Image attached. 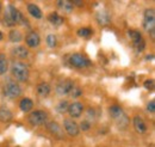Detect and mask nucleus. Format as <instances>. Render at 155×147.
<instances>
[{"label": "nucleus", "mask_w": 155, "mask_h": 147, "mask_svg": "<svg viewBox=\"0 0 155 147\" xmlns=\"http://www.w3.org/2000/svg\"><path fill=\"white\" fill-rule=\"evenodd\" d=\"M11 73L19 81H26L30 75L29 67L24 62H15L11 67Z\"/></svg>", "instance_id": "nucleus-1"}, {"label": "nucleus", "mask_w": 155, "mask_h": 147, "mask_svg": "<svg viewBox=\"0 0 155 147\" xmlns=\"http://www.w3.org/2000/svg\"><path fill=\"white\" fill-rule=\"evenodd\" d=\"M48 114L43 110H35L29 115V122L32 126H42L47 122Z\"/></svg>", "instance_id": "nucleus-2"}, {"label": "nucleus", "mask_w": 155, "mask_h": 147, "mask_svg": "<svg viewBox=\"0 0 155 147\" xmlns=\"http://www.w3.org/2000/svg\"><path fill=\"white\" fill-rule=\"evenodd\" d=\"M143 28L149 32L155 30V11L153 9H148L144 11V19H143Z\"/></svg>", "instance_id": "nucleus-3"}, {"label": "nucleus", "mask_w": 155, "mask_h": 147, "mask_svg": "<svg viewBox=\"0 0 155 147\" xmlns=\"http://www.w3.org/2000/svg\"><path fill=\"white\" fill-rule=\"evenodd\" d=\"M69 63L77 68H86L91 65L90 60L81 54H73L69 57Z\"/></svg>", "instance_id": "nucleus-4"}, {"label": "nucleus", "mask_w": 155, "mask_h": 147, "mask_svg": "<svg viewBox=\"0 0 155 147\" xmlns=\"http://www.w3.org/2000/svg\"><path fill=\"white\" fill-rule=\"evenodd\" d=\"M20 93H21V89L16 83H8L4 87V94L8 98H17L20 96Z\"/></svg>", "instance_id": "nucleus-5"}, {"label": "nucleus", "mask_w": 155, "mask_h": 147, "mask_svg": "<svg viewBox=\"0 0 155 147\" xmlns=\"http://www.w3.org/2000/svg\"><path fill=\"white\" fill-rule=\"evenodd\" d=\"M6 12L8 13L10 18L12 19L13 24H18V23H21V22L24 20V18H23V15L20 13L19 10H17V9H16L15 6H12V5H8V6H7Z\"/></svg>", "instance_id": "nucleus-6"}, {"label": "nucleus", "mask_w": 155, "mask_h": 147, "mask_svg": "<svg viewBox=\"0 0 155 147\" xmlns=\"http://www.w3.org/2000/svg\"><path fill=\"white\" fill-rule=\"evenodd\" d=\"M73 87H74V83L72 80L67 79V80H63L62 83L58 84V87H56V92L58 94H68V93H71Z\"/></svg>", "instance_id": "nucleus-7"}, {"label": "nucleus", "mask_w": 155, "mask_h": 147, "mask_svg": "<svg viewBox=\"0 0 155 147\" xmlns=\"http://www.w3.org/2000/svg\"><path fill=\"white\" fill-rule=\"evenodd\" d=\"M63 126L66 132L71 135V136H77L79 134V126L73 121V120H69V118H66L63 121Z\"/></svg>", "instance_id": "nucleus-8"}, {"label": "nucleus", "mask_w": 155, "mask_h": 147, "mask_svg": "<svg viewBox=\"0 0 155 147\" xmlns=\"http://www.w3.org/2000/svg\"><path fill=\"white\" fill-rule=\"evenodd\" d=\"M82 111H84V107L80 102H75V103H72L71 105H68V112L72 117H80Z\"/></svg>", "instance_id": "nucleus-9"}, {"label": "nucleus", "mask_w": 155, "mask_h": 147, "mask_svg": "<svg viewBox=\"0 0 155 147\" xmlns=\"http://www.w3.org/2000/svg\"><path fill=\"white\" fill-rule=\"evenodd\" d=\"M25 41H26V44H28L29 47H31V48L38 47L39 43H41V38H39L37 32H30V34L26 36Z\"/></svg>", "instance_id": "nucleus-10"}, {"label": "nucleus", "mask_w": 155, "mask_h": 147, "mask_svg": "<svg viewBox=\"0 0 155 147\" xmlns=\"http://www.w3.org/2000/svg\"><path fill=\"white\" fill-rule=\"evenodd\" d=\"M47 129L51 133V134H54L55 136H58V138H63V130H62V128L58 126V122H49L48 125H47Z\"/></svg>", "instance_id": "nucleus-11"}, {"label": "nucleus", "mask_w": 155, "mask_h": 147, "mask_svg": "<svg viewBox=\"0 0 155 147\" xmlns=\"http://www.w3.org/2000/svg\"><path fill=\"white\" fill-rule=\"evenodd\" d=\"M133 123H134V128L137 133H140V134H143V133H146V130H147V126H146V123H144V121H143V118L142 117H140V116H135L134 117V120H133Z\"/></svg>", "instance_id": "nucleus-12"}, {"label": "nucleus", "mask_w": 155, "mask_h": 147, "mask_svg": "<svg viewBox=\"0 0 155 147\" xmlns=\"http://www.w3.org/2000/svg\"><path fill=\"white\" fill-rule=\"evenodd\" d=\"M96 18H97V22L100 25H109L110 22H111V16L106 11H101V12L97 13V17Z\"/></svg>", "instance_id": "nucleus-13"}, {"label": "nucleus", "mask_w": 155, "mask_h": 147, "mask_svg": "<svg viewBox=\"0 0 155 147\" xmlns=\"http://www.w3.org/2000/svg\"><path fill=\"white\" fill-rule=\"evenodd\" d=\"M12 54H13V56H16L18 59H26L29 56V50L25 47L18 46V47L12 49Z\"/></svg>", "instance_id": "nucleus-14"}, {"label": "nucleus", "mask_w": 155, "mask_h": 147, "mask_svg": "<svg viewBox=\"0 0 155 147\" xmlns=\"http://www.w3.org/2000/svg\"><path fill=\"white\" fill-rule=\"evenodd\" d=\"M12 120V112L8 108L1 107L0 108V121L1 122H10Z\"/></svg>", "instance_id": "nucleus-15"}, {"label": "nucleus", "mask_w": 155, "mask_h": 147, "mask_svg": "<svg viewBox=\"0 0 155 147\" xmlns=\"http://www.w3.org/2000/svg\"><path fill=\"white\" fill-rule=\"evenodd\" d=\"M28 11H29V13H30L32 17H35L36 19H41L43 17V13H42V11L39 10V7L37 5L29 4V5H28Z\"/></svg>", "instance_id": "nucleus-16"}, {"label": "nucleus", "mask_w": 155, "mask_h": 147, "mask_svg": "<svg viewBox=\"0 0 155 147\" xmlns=\"http://www.w3.org/2000/svg\"><path fill=\"white\" fill-rule=\"evenodd\" d=\"M32 107H34V103H32V101H31L30 98H23V99L20 101L19 108L21 111L29 112V111L32 109Z\"/></svg>", "instance_id": "nucleus-17"}, {"label": "nucleus", "mask_w": 155, "mask_h": 147, "mask_svg": "<svg viewBox=\"0 0 155 147\" xmlns=\"http://www.w3.org/2000/svg\"><path fill=\"white\" fill-rule=\"evenodd\" d=\"M37 93L41 97H47L50 93V85L47 83H41L37 86Z\"/></svg>", "instance_id": "nucleus-18"}, {"label": "nucleus", "mask_w": 155, "mask_h": 147, "mask_svg": "<svg viewBox=\"0 0 155 147\" xmlns=\"http://www.w3.org/2000/svg\"><path fill=\"white\" fill-rule=\"evenodd\" d=\"M8 38H10L11 42L18 43V42H20V41L23 39V35H21V32H20L19 30L12 29V30L10 31V34H8Z\"/></svg>", "instance_id": "nucleus-19"}, {"label": "nucleus", "mask_w": 155, "mask_h": 147, "mask_svg": "<svg viewBox=\"0 0 155 147\" xmlns=\"http://www.w3.org/2000/svg\"><path fill=\"white\" fill-rule=\"evenodd\" d=\"M48 19H49V22L53 24V25H55V26H60L62 23H63V18L58 15L56 12H54V13H50L49 16H48Z\"/></svg>", "instance_id": "nucleus-20"}, {"label": "nucleus", "mask_w": 155, "mask_h": 147, "mask_svg": "<svg viewBox=\"0 0 155 147\" xmlns=\"http://www.w3.org/2000/svg\"><path fill=\"white\" fill-rule=\"evenodd\" d=\"M109 112H110V116L114 117V118H116V120L124 115V114H123V109H122L120 107H118V105H112V107H110Z\"/></svg>", "instance_id": "nucleus-21"}, {"label": "nucleus", "mask_w": 155, "mask_h": 147, "mask_svg": "<svg viewBox=\"0 0 155 147\" xmlns=\"http://www.w3.org/2000/svg\"><path fill=\"white\" fill-rule=\"evenodd\" d=\"M8 65H7V60L4 54H0V74H4L7 72Z\"/></svg>", "instance_id": "nucleus-22"}, {"label": "nucleus", "mask_w": 155, "mask_h": 147, "mask_svg": "<svg viewBox=\"0 0 155 147\" xmlns=\"http://www.w3.org/2000/svg\"><path fill=\"white\" fill-rule=\"evenodd\" d=\"M58 5L62 9V10H66L67 12H71L72 10H73V4H72V1H67V0H64V1H58Z\"/></svg>", "instance_id": "nucleus-23"}, {"label": "nucleus", "mask_w": 155, "mask_h": 147, "mask_svg": "<svg viewBox=\"0 0 155 147\" xmlns=\"http://www.w3.org/2000/svg\"><path fill=\"white\" fill-rule=\"evenodd\" d=\"M67 110H68V102L67 101H61L56 105V111L58 114H64Z\"/></svg>", "instance_id": "nucleus-24"}, {"label": "nucleus", "mask_w": 155, "mask_h": 147, "mask_svg": "<svg viewBox=\"0 0 155 147\" xmlns=\"http://www.w3.org/2000/svg\"><path fill=\"white\" fill-rule=\"evenodd\" d=\"M128 36L133 39L134 43H136V42H138V41L142 39V35H141L138 31H135V30H129V31H128Z\"/></svg>", "instance_id": "nucleus-25"}, {"label": "nucleus", "mask_w": 155, "mask_h": 147, "mask_svg": "<svg viewBox=\"0 0 155 147\" xmlns=\"http://www.w3.org/2000/svg\"><path fill=\"white\" fill-rule=\"evenodd\" d=\"M92 35V30L90 29V28H81V29H79L78 30V36L80 37H90Z\"/></svg>", "instance_id": "nucleus-26"}, {"label": "nucleus", "mask_w": 155, "mask_h": 147, "mask_svg": "<svg viewBox=\"0 0 155 147\" xmlns=\"http://www.w3.org/2000/svg\"><path fill=\"white\" fill-rule=\"evenodd\" d=\"M56 43H58V39H56V36L50 34L47 36V44L50 47V48H55L56 47Z\"/></svg>", "instance_id": "nucleus-27"}, {"label": "nucleus", "mask_w": 155, "mask_h": 147, "mask_svg": "<svg viewBox=\"0 0 155 147\" xmlns=\"http://www.w3.org/2000/svg\"><path fill=\"white\" fill-rule=\"evenodd\" d=\"M134 47H135L136 52L137 53H141L144 48H146V42L143 41V38L141 39V41H138V42H136V43H134Z\"/></svg>", "instance_id": "nucleus-28"}, {"label": "nucleus", "mask_w": 155, "mask_h": 147, "mask_svg": "<svg viewBox=\"0 0 155 147\" xmlns=\"http://www.w3.org/2000/svg\"><path fill=\"white\" fill-rule=\"evenodd\" d=\"M71 94H72L73 98H78V97H80L82 94V91H81L80 87H73L72 91H71Z\"/></svg>", "instance_id": "nucleus-29"}, {"label": "nucleus", "mask_w": 155, "mask_h": 147, "mask_svg": "<svg viewBox=\"0 0 155 147\" xmlns=\"http://www.w3.org/2000/svg\"><path fill=\"white\" fill-rule=\"evenodd\" d=\"M144 87L147 89V90H153L154 89V80L153 79H148V80H146L144 81Z\"/></svg>", "instance_id": "nucleus-30"}, {"label": "nucleus", "mask_w": 155, "mask_h": 147, "mask_svg": "<svg viewBox=\"0 0 155 147\" xmlns=\"http://www.w3.org/2000/svg\"><path fill=\"white\" fill-rule=\"evenodd\" d=\"M147 109H148V111H149L150 114H154V112H155V102H154V101H150V102L148 103Z\"/></svg>", "instance_id": "nucleus-31"}, {"label": "nucleus", "mask_w": 155, "mask_h": 147, "mask_svg": "<svg viewBox=\"0 0 155 147\" xmlns=\"http://www.w3.org/2000/svg\"><path fill=\"white\" fill-rule=\"evenodd\" d=\"M91 127V125H90V122H87V121H84L82 123H81V129L82 130H88Z\"/></svg>", "instance_id": "nucleus-32"}, {"label": "nucleus", "mask_w": 155, "mask_h": 147, "mask_svg": "<svg viewBox=\"0 0 155 147\" xmlns=\"http://www.w3.org/2000/svg\"><path fill=\"white\" fill-rule=\"evenodd\" d=\"M72 4H73V6H74V5H78V6H82V1H77V0H75V1H73Z\"/></svg>", "instance_id": "nucleus-33"}, {"label": "nucleus", "mask_w": 155, "mask_h": 147, "mask_svg": "<svg viewBox=\"0 0 155 147\" xmlns=\"http://www.w3.org/2000/svg\"><path fill=\"white\" fill-rule=\"evenodd\" d=\"M149 34H150L152 38H154V37H155V30H152V31H149Z\"/></svg>", "instance_id": "nucleus-34"}, {"label": "nucleus", "mask_w": 155, "mask_h": 147, "mask_svg": "<svg viewBox=\"0 0 155 147\" xmlns=\"http://www.w3.org/2000/svg\"><path fill=\"white\" fill-rule=\"evenodd\" d=\"M1 39H2V32L0 31V41H1Z\"/></svg>", "instance_id": "nucleus-35"}, {"label": "nucleus", "mask_w": 155, "mask_h": 147, "mask_svg": "<svg viewBox=\"0 0 155 147\" xmlns=\"http://www.w3.org/2000/svg\"><path fill=\"white\" fill-rule=\"evenodd\" d=\"M0 12H1V4H0Z\"/></svg>", "instance_id": "nucleus-36"}]
</instances>
